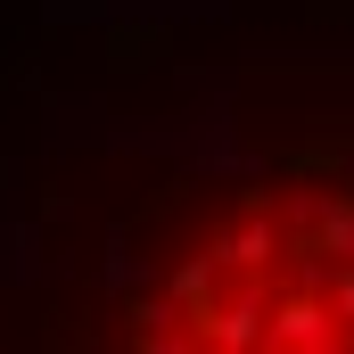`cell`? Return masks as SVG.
Returning a JSON list of instances; mask_svg holds the SVG:
<instances>
[{
  "label": "cell",
  "instance_id": "obj_1",
  "mask_svg": "<svg viewBox=\"0 0 354 354\" xmlns=\"http://www.w3.org/2000/svg\"><path fill=\"white\" fill-rule=\"evenodd\" d=\"M149 354H354V157H280L214 189L115 322Z\"/></svg>",
  "mask_w": 354,
  "mask_h": 354
}]
</instances>
